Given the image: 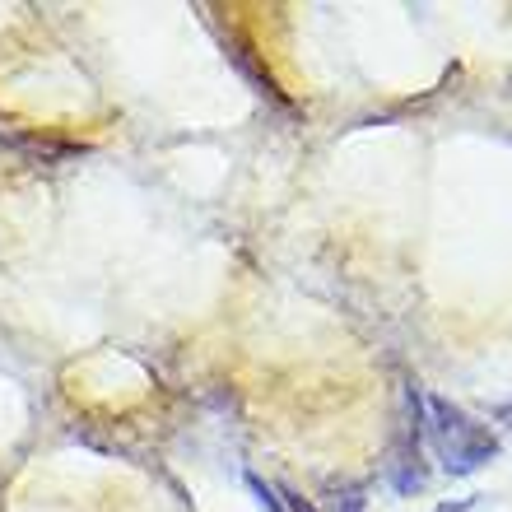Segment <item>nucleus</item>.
Here are the masks:
<instances>
[{
    "label": "nucleus",
    "instance_id": "4",
    "mask_svg": "<svg viewBox=\"0 0 512 512\" xmlns=\"http://www.w3.org/2000/svg\"><path fill=\"white\" fill-rule=\"evenodd\" d=\"M280 503H284V508H289V512H317L308 499H303V494H294V489H284V494H280Z\"/></svg>",
    "mask_w": 512,
    "mask_h": 512
},
{
    "label": "nucleus",
    "instance_id": "3",
    "mask_svg": "<svg viewBox=\"0 0 512 512\" xmlns=\"http://www.w3.org/2000/svg\"><path fill=\"white\" fill-rule=\"evenodd\" d=\"M331 512H364L368 508V489L364 485H331L326 489Z\"/></svg>",
    "mask_w": 512,
    "mask_h": 512
},
{
    "label": "nucleus",
    "instance_id": "2",
    "mask_svg": "<svg viewBox=\"0 0 512 512\" xmlns=\"http://www.w3.org/2000/svg\"><path fill=\"white\" fill-rule=\"evenodd\" d=\"M387 475H391V489H396V494H415V489H424V480H429V471H424V447H419V410H415V419L401 424V438L391 447Z\"/></svg>",
    "mask_w": 512,
    "mask_h": 512
},
{
    "label": "nucleus",
    "instance_id": "1",
    "mask_svg": "<svg viewBox=\"0 0 512 512\" xmlns=\"http://www.w3.org/2000/svg\"><path fill=\"white\" fill-rule=\"evenodd\" d=\"M429 433L433 447H438V461H443L447 475H475L480 466L499 457V438L489 433V424H480L475 415H466L457 401L447 396H429Z\"/></svg>",
    "mask_w": 512,
    "mask_h": 512
},
{
    "label": "nucleus",
    "instance_id": "5",
    "mask_svg": "<svg viewBox=\"0 0 512 512\" xmlns=\"http://www.w3.org/2000/svg\"><path fill=\"white\" fill-rule=\"evenodd\" d=\"M494 419H499V424H508V429H512V401L494 405Z\"/></svg>",
    "mask_w": 512,
    "mask_h": 512
}]
</instances>
